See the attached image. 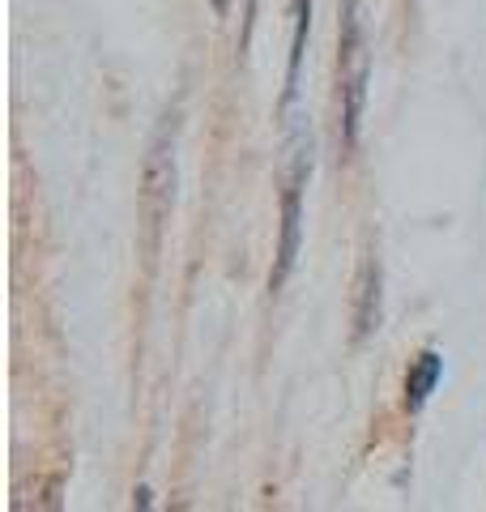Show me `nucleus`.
<instances>
[{
  "label": "nucleus",
  "mask_w": 486,
  "mask_h": 512,
  "mask_svg": "<svg viewBox=\"0 0 486 512\" xmlns=\"http://www.w3.org/2000/svg\"><path fill=\"white\" fill-rule=\"evenodd\" d=\"M367 30H363V5L342 0V22H337V111H342V146L346 154L359 150V128L367 107Z\"/></svg>",
  "instance_id": "nucleus-1"
},
{
  "label": "nucleus",
  "mask_w": 486,
  "mask_h": 512,
  "mask_svg": "<svg viewBox=\"0 0 486 512\" xmlns=\"http://www.w3.org/2000/svg\"><path fill=\"white\" fill-rule=\"evenodd\" d=\"M312 171V146L295 141L290 150V167L282 175V231H278V256H273V274H269V291H282L286 278L295 274L299 261V244H303V184Z\"/></svg>",
  "instance_id": "nucleus-2"
},
{
  "label": "nucleus",
  "mask_w": 486,
  "mask_h": 512,
  "mask_svg": "<svg viewBox=\"0 0 486 512\" xmlns=\"http://www.w3.org/2000/svg\"><path fill=\"white\" fill-rule=\"evenodd\" d=\"M171 197H175V124H162L150 141V154H145V205H150L154 218H162Z\"/></svg>",
  "instance_id": "nucleus-3"
},
{
  "label": "nucleus",
  "mask_w": 486,
  "mask_h": 512,
  "mask_svg": "<svg viewBox=\"0 0 486 512\" xmlns=\"http://www.w3.org/2000/svg\"><path fill=\"white\" fill-rule=\"evenodd\" d=\"M440 380H444V355L440 350H418V359L410 363V372H405V410L418 414L427 402H431V393L440 389Z\"/></svg>",
  "instance_id": "nucleus-4"
},
{
  "label": "nucleus",
  "mask_w": 486,
  "mask_h": 512,
  "mask_svg": "<svg viewBox=\"0 0 486 512\" xmlns=\"http://www.w3.org/2000/svg\"><path fill=\"white\" fill-rule=\"evenodd\" d=\"M380 286H384L380 261H367L359 274V295H354V342H363L380 329V299H384Z\"/></svg>",
  "instance_id": "nucleus-5"
},
{
  "label": "nucleus",
  "mask_w": 486,
  "mask_h": 512,
  "mask_svg": "<svg viewBox=\"0 0 486 512\" xmlns=\"http://www.w3.org/2000/svg\"><path fill=\"white\" fill-rule=\"evenodd\" d=\"M290 18H295V35H290V56H286V86H282V111L295 103L299 94V69H303V47L307 30H312V0H290Z\"/></svg>",
  "instance_id": "nucleus-6"
},
{
  "label": "nucleus",
  "mask_w": 486,
  "mask_h": 512,
  "mask_svg": "<svg viewBox=\"0 0 486 512\" xmlns=\"http://www.w3.org/2000/svg\"><path fill=\"white\" fill-rule=\"evenodd\" d=\"M133 504H141V508H150V504H154V500H150V487H141V491H137V500H133Z\"/></svg>",
  "instance_id": "nucleus-7"
},
{
  "label": "nucleus",
  "mask_w": 486,
  "mask_h": 512,
  "mask_svg": "<svg viewBox=\"0 0 486 512\" xmlns=\"http://www.w3.org/2000/svg\"><path fill=\"white\" fill-rule=\"evenodd\" d=\"M214 9H218V13H222V9H226V0H214Z\"/></svg>",
  "instance_id": "nucleus-8"
}]
</instances>
